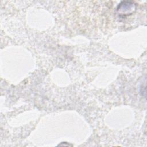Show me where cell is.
Listing matches in <instances>:
<instances>
[{"instance_id":"6da1fadb","label":"cell","mask_w":147,"mask_h":147,"mask_svg":"<svg viewBox=\"0 0 147 147\" xmlns=\"http://www.w3.org/2000/svg\"><path fill=\"white\" fill-rule=\"evenodd\" d=\"M136 9V4L132 1H122L117 6V11L119 16H126L132 14Z\"/></svg>"}]
</instances>
